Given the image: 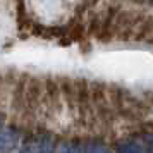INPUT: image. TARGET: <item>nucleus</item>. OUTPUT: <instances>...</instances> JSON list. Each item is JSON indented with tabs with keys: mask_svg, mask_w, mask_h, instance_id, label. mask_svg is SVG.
<instances>
[{
	"mask_svg": "<svg viewBox=\"0 0 153 153\" xmlns=\"http://www.w3.org/2000/svg\"><path fill=\"white\" fill-rule=\"evenodd\" d=\"M117 150L119 152H146L148 148L146 146H143V145H139V143H132V141H126V145H120V146H117Z\"/></svg>",
	"mask_w": 153,
	"mask_h": 153,
	"instance_id": "3",
	"label": "nucleus"
},
{
	"mask_svg": "<svg viewBox=\"0 0 153 153\" xmlns=\"http://www.w3.org/2000/svg\"><path fill=\"white\" fill-rule=\"evenodd\" d=\"M19 139V134L9 127H0V150H12Z\"/></svg>",
	"mask_w": 153,
	"mask_h": 153,
	"instance_id": "2",
	"label": "nucleus"
},
{
	"mask_svg": "<svg viewBox=\"0 0 153 153\" xmlns=\"http://www.w3.org/2000/svg\"><path fill=\"white\" fill-rule=\"evenodd\" d=\"M52 150H53V139L48 134H36L22 146V152H52Z\"/></svg>",
	"mask_w": 153,
	"mask_h": 153,
	"instance_id": "1",
	"label": "nucleus"
}]
</instances>
